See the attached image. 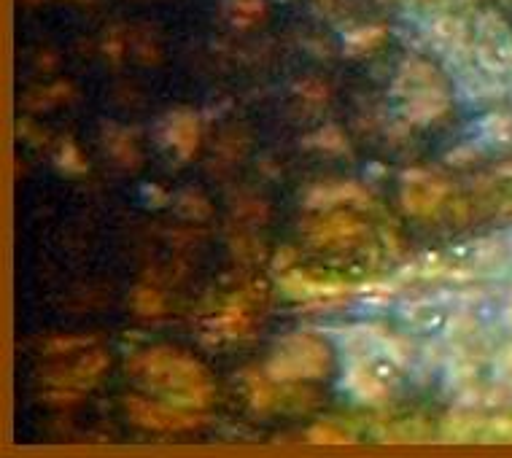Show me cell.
Masks as SVG:
<instances>
[{
    "mask_svg": "<svg viewBox=\"0 0 512 458\" xmlns=\"http://www.w3.org/2000/svg\"><path fill=\"white\" fill-rule=\"evenodd\" d=\"M130 372L143 383H149L159 394H168L170 402L200 410L213 399V386L208 372L200 364L173 348H149L130 359Z\"/></svg>",
    "mask_w": 512,
    "mask_h": 458,
    "instance_id": "1",
    "label": "cell"
},
{
    "mask_svg": "<svg viewBox=\"0 0 512 458\" xmlns=\"http://www.w3.org/2000/svg\"><path fill=\"white\" fill-rule=\"evenodd\" d=\"M332 370V351L329 345L316 335H289L275 348L273 359L267 362V375L278 383L289 380L324 378Z\"/></svg>",
    "mask_w": 512,
    "mask_h": 458,
    "instance_id": "2",
    "label": "cell"
},
{
    "mask_svg": "<svg viewBox=\"0 0 512 458\" xmlns=\"http://www.w3.org/2000/svg\"><path fill=\"white\" fill-rule=\"evenodd\" d=\"M127 413L138 426L149 432H192L197 426H203L205 415L192 407H181L176 402H151V399L130 397L127 399Z\"/></svg>",
    "mask_w": 512,
    "mask_h": 458,
    "instance_id": "3",
    "label": "cell"
},
{
    "mask_svg": "<svg viewBox=\"0 0 512 458\" xmlns=\"http://www.w3.org/2000/svg\"><path fill=\"white\" fill-rule=\"evenodd\" d=\"M448 194V184H442L440 178H432L429 173H407L405 186H402V205L410 216L429 219L440 211Z\"/></svg>",
    "mask_w": 512,
    "mask_h": 458,
    "instance_id": "4",
    "label": "cell"
},
{
    "mask_svg": "<svg viewBox=\"0 0 512 458\" xmlns=\"http://www.w3.org/2000/svg\"><path fill=\"white\" fill-rule=\"evenodd\" d=\"M281 283L283 294H289L292 300H302V302H318V300H337V297H343L351 291L348 283L340 281H324V278H310L302 270H292L289 267V273H283L278 278Z\"/></svg>",
    "mask_w": 512,
    "mask_h": 458,
    "instance_id": "5",
    "label": "cell"
},
{
    "mask_svg": "<svg viewBox=\"0 0 512 458\" xmlns=\"http://www.w3.org/2000/svg\"><path fill=\"white\" fill-rule=\"evenodd\" d=\"M345 388L356 399L370 402V405H378V402L389 399V386L383 383L378 372L372 370L367 353H354L351 356V364H348V372H345Z\"/></svg>",
    "mask_w": 512,
    "mask_h": 458,
    "instance_id": "6",
    "label": "cell"
},
{
    "mask_svg": "<svg viewBox=\"0 0 512 458\" xmlns=\"http://www.w3.org/2000/svg\"><path fill=\"white\" fill-rule=\"evenodd\" d=\"M364 235V224L351 213H332L327 219L316 221L313 227L308 229V238L316 243V246H340V243H354Z\"/></svg>",
    "mask_w": 512,
    "mask_h": 458,
    "instance_id": "7",
    "label": "cell"
},
{
    "mask_svg": "<svg viewBox=\"0 0 512 458\" xmlns=\"http://www.w3.org/2000/svg\"><path fill=\"white\" fill-rule=\"evenodd\" d=\"M165 143L176 151L178 159H189L200 146V122L192 111H181L173 114L162 127Z\"/></svg>",
    "mask_w": 512,
    "mask_h": 458,
    "instance_id": "8",
    "label": "cell"
},
{
    "mask_svg": "<svg viewBox=\"0 0 512 458\" xmlns=\"http://www.w3.org/2000/svg\"><path fill=\"white\" fill-rule=\"evenodd\" d=\"M310 208H335V205H370V194L356 181H337V184H318L308 194Z\"/></svg>",
    "mask_w": 512,
    "mask_h": 458,
    "instance_id": "9",
    "label": "cell"
},
{
    "mask_svg": "<svg viewBox=\"0 0 512 458\" xmlns=\"http://www.w3.org/2000/svg\"><path fill=\"white\" fill-rule=\"evenodd\" d=\"M108 367V356L103 351H92L87 353L84 359H79L76 367L71 370L60 372L57 378H54V388H62V391H76L79 394L81 388L92 386L95 380L103 375V370Z\"/></svg>",
    "mask_w": 512,
    "mask_h": 458,
    "instance_id": "10",
    "label": "cell"
},
{
    "mask_svg": "<svg viewBox=\"0 0 512 458\" xmlns=\"http://www.w3.org/2000/svg\"><path fill=\"white\" fill-rule=\"evenodd\" d=\"M424 33L429 38V44L440 54H445V57H453L456 49H461V44H464L461 22L451 17V14H434L432 19H426Z\"/></svg>",
    "mask_w": 512,
    "mask_h": 458,
    "instance_id": "11",
    "label": "cell"
},
{
    "mask_svg": "<svg viewBox=\"0 0 512 458\" xmlns=\"http://www.w3.org/2000/svg\"><path fill=\"white\" fill-rule=\"evenodd\" d=\"M378 442H386V445H426V442H434L432 426L421 418H407V421L389 423L375 432Z\"/></svg>",
    "mask_w": 512,
    "mask_h": 458,
    "instance_id": "12",
    "label": "cell"
},
{
    "mask_svg": "<svg viewBox=\"0 0 512 458\" xmlns=\"http://www.w3.org/2000/svg\"><path fill=\"white\" fill-rule=\"evenodd\" d=\"M246 394L248 405L265 413L275 405V391H273V378L270 375H259V372H246Z\"/></svg>",
    "mask_w": 512,
    "mask_h": 458,
    "instance_id": "13",
    "label": "cell"
},
{
    "mask_svg": "<svg viewBox=\"0 0 512 458\" xmlns=\"http://www.w3.org/2000/svg\"><path fill=\"white\" fill-rule=\"evenodd\" d=\"M386 38V27L383 25H367V27H356L351 33H345L343 44L351 54H367L372 52L375 46L383 44Z\"/></svg>",
    "mask_w": 512,
    "mask_h": 458,
    "instance_id": "14",
    "label": "cell"
},
{
    "mask_svg": "<svg viewBox=\"0 0 512 458\" xmlns=\"http://www.w3.org/2000/svg\"><path fill=\"white\" fill-rule=\"evenodd\" d=\"M265 14V0H230V19L235 27H254Z\"/></svg>",
    "mask_w": 512,
    "mask_h": 458,
    "instance_id": "15",
    "label": "cell"
},
{
    "mask_svg": "<svg viewBox=\"0 0 512 458\" xmlns=\"http://www.w3.org/2000/svg\"><path fill=\"white\" fill-rule=\"evenodd\" d=\"M251 324L246 305H230L221 310V316L213 321V326L219 329L221 337H238L246 332V326Z\"/></svg>",
    "mask_w": 512,
    "mask_h": 458,
    "instance_id": "16",
    "label": "cell"
},
{
    "mask_svg": "<svg viewBox=\"0 0 512 458\" xmlns=\"http://www.w3.org/2000/svg\"><path fill=\"white\" fill-rule=\"evenodd\" d=\"M308 440L316 442V445H351V442H356V437L340 429V426H335V423L321 421L310 429Z\"/></svg>",
    "mask_w": 512,
    "mask_h": 458,
    "instance_id": "17",
    "label": "cell"
},
{
    "mask_svg": "<svg viewBox=\"0 0 512 458\" xmlns=\"http://www.w3.org/2000/svg\"><path fill=\"white\" fill-rule=\"evenodd\" d=\"M133 305H135V313L143 318H157L165 313V300H162V294H159L157 289H149V286L135 289Z\"/></svg>",
    "mask_w": 512,
    "mask_h": 458,
    "instance_id": "18",
    "label": "cell"
},
{
    "mask_svg": "<svg viewBox=\"0 0 512 458\" xmlns=\"http://www.w3.org/2000/svg\"><path fill=\"white\" fill-rule=\"evenodd\" d=\"M108 146H111V154H114L116 162H122L124 168H135L138 165V149H135V141L127 133L116 130L108 138Z\"/></svg>",
    "mask_w": 512,
    "mask_h": 458,
    "instance_id": "19",
    "label": "cell"
},
{
    "mask_svg": "<svg viewBox=\"0 0 512 458\" xmlns=\"http://www.w3.org/2000/svg\"><path fill=\"white\" fill-rule=\"evenodd\" d=\"M308 146L324 151H345L348 149V141H345V135L340 133L337 127H324V130H318V133L310 135Z\"/></svg>",
    "mask_w": 512,
    "mask_h": 458,
    "instance_id": "20",
    "label": "cell"
},
{
    "mask_svg": "<svg viewBox=\"0 0 512 458\" xmlns=\"http://www.w3.org/2000/svg\"><path fill=\"white\" fill-rule=\"evenodd\" d=\"M60 165L65 170H73V173H84V170H87V162L81 157V151L76 149L71 141H65V146H62Z\"/></svg>",
    "mask_w": 512,
    "mask_h": 458,
    "instance_id": "21",
    "label": "cell"
}]
</instances>
